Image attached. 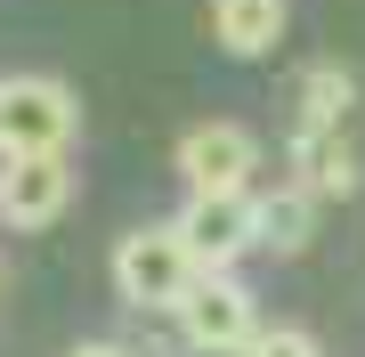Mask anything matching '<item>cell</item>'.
<instances>
[{
	"mask_svg": "<svg viewBox=\"0 0 365 357\" xmlns=\"http://www.w3.org/2000/svg\"><path fill=\"white\" fill-rule=\"evenodd\" d=\"M73 130H81V106L57 73L0 81V155H66Z\"/></svg>",
	"mask_w": 365,
	"mask_h": 357,
	"instance_id": "6da1fadb",
	"label": "cell"
},
{
	"mask_svg": "<svg viewBox=\"0 0 365 357\" xmlns=\"http://www.w3.org/2000/svg\"><path fill=\"white\" fill-rule=\"evenodd\" d=\"M170 317H179V349H195V357H244L260 341V301L235 276H195Z\"/></svg>",
	"mask_w": 365,
	"mask_h": 357,
	"instance_id": "7a4b0ae2",
	"label": "cell"
},
{
	"mask_svg": "<svg viewBox=\"0 0 365 357\" xmlns=\"http://www.w3.org/2000/svg\"><path fill=\"white\" fill-rule=\"evenodd\" d=\"M203 268L187 260V244H179V227H130V236L114 244V284H122V301L130 309H179L187 301V284H195Z\"/></svg>",
	"mask_w": 365,
	"mask_h": 357,
	"instance_id": "3957f363",
	"label": "cell"
},
{
	"mask_svg": "<svg viewBox=\"0 0 365 357\" xmlns=\"http://www.w3.org/2000/svg\"><path fill=\"white\" fill-rule=\"evenodd\" d=\"M179 179L195 187V195H252V179H260V138H252L244 122H195V130L179 138Z\"/></svg>",
	"mask_w": 365,
	"mask_h": 357,
	"instance_id": "277c9868",
	"label": "cell"
},
{
	"mask_svg": "<svg viewBox=\"0 0 365 357\" xmlns=\"http://www.w3.org/2000/svg\"><path fill=\"white\" fill-rule=\"evenodd\" d=\"M187 244V260L203 276H227L235 252H252V195H187V212L170 219Z\"/></svg>",
	"mask_w": 365,
	"mask_h": 357,
	"instance_id": "5b68a950",
	"label": "cell"
},
{
	"mask_svg": "<svg viewBox=\"0 0 365 357\" xmlns=\"http://www.w3.org/2000/svg\"><path fill=\"white\" fill-rule=\"evenodd\" d=\"M73 203V162L66 155H9L0 162V219L9 227H49Z\"/></svg>",
	"mask_w": 365,
	"mask_h": 357,
	"instance_id": "8992f818",
	"label": "cell"
},
{
	"mask_svg": "<svg viewBox=\"0 0 365 357\" xmlns=\"http://www.w3.org/2000/svg\"><path fill=\"white\" fill-rule=\"evenodd\" d=\"M292 187H300L309 203L357 195V187H365V162H357L349 130H292Z\"/></svg>",
	"mask_w": 365,
	"mask_h": 357,
	"instance_id": "52a82bcc",
	"label": "cell"
},
{
	"mask_svg": "<svg viewBox=\"0 0 365 357\" xmlns=\"http://www.w3.org/2000/svg\"><path fill=\"white\" fill-rule=\"evenodd\" d=\"M317 244V203L300 195V187H252V252H276V260H292V252Z\"/></svg>",
	"mask_w": 365,
	"mask_h": 357,
	"instance_id": "ba28073f",
	"label": "cell"
},
{
	"mask_svg": "<svg viewBox=\"0 0 365 357\" xmlns=\"http://www.w3.org/2000/svg\"><path fill=\"white\" fill-rule=\"evenodd\" d=\"M292 25V0H211V41L227 57H268Z\"/></svg>",
	"mask_w": 365,
	"mask_h": 357,
	"instance_id": "9c48e42d",
	"label": "cell"
},
{
	"mask_svg": "<svg viewBox=\"0 0 365 357\" xmlns=\"http://www.w3.org/2000/svg\"><path fill=\"white\" fill-rule=\"evenodd\" d=\"M349 106H357V73L349 66H309L300 90H292V122L300 130H341Z\"/></svg>",
	"mask_w": 365,
	"mask_h": 357,
	"instance_id": "30bf717a",
	"label": "cell"
},
{
	"mask_svg": "<svg viewBox=\"0 0 365 357\" xmlns=\"http://www.w3.org/2000/svg\"><path fill=\"white\" fill-rule=\"evenodd\" d=\"M244 357H325L317 349V333H300V325H276V333H260Z\"/></svg>",
	"mask_w": 365,
	"mask_h": 357,
	"instance_id": "8fae6325",
	"label": "cell"
},
{
	"mask_svg": "<svg viewBox=\"0 0 365 357\" xmlns=\"http://www.w3.org/2000/svg\"><path fill=\"white\" fill-rule=\"evenodd\" d=\"M66 357H130L122 341H81V349H66Z\"/></svg>",
	"mask_w": 365,
	"mask_h": 357,
	"instance_id": "7c38bea8",
	"label": "cell"
},
{
	"mask_svg": "<svg viewBox=\"0 0 365 357\" xmlns=\"http://www.w3.org/2000/svg\"><path fill=\"white\" fill-rule=\"evenodd\" d=\"M0 162H9V155H0Z\"/></svg>",
	"mask_w": 365,
	"mask_h": 357,
	"instance_id": "4fadbf2b",
	"label": "cell"
}]
</instances>
